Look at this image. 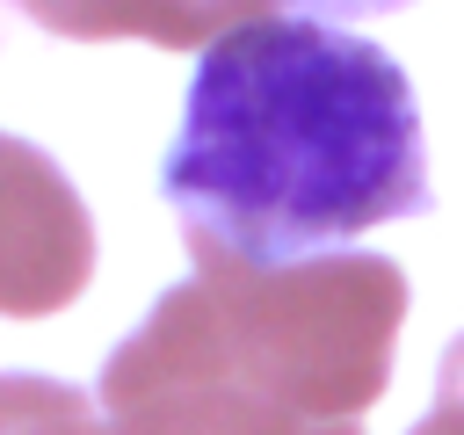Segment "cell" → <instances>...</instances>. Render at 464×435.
<instances>
[{
    "label": "cell",
    "mask_w": 464,
    "mask_h": 435,
    "mask_svg": "<svg viewBox=\"0 0 464 435\" xmlns=\"http://www.w3.org/2000/svg\"><path fill=\"white\" fill-rule=\"evenodd\" d=\"M188 254L290 268L428 210L420 102L392 51L312 14L218 36L160 160Z\"/></svg>",
    "instance_id": "1"
},
{
    "label": "cell",
    "mask_w": 464,
    "mask_h": 435,
    "mask_svg": "<svg viewBox=\"0 0 464 435\" xmlns=\"http://www.w3.org/2000/svg\"><path fill=\"white\" fill-rule=\"evenodd\" d=\"M196 290L218 355L297 420H355L392 384L406 276L384 254H319L290 268H239L196 254Z\"/></svg>",
    "instance_id": "2"
},
{
    "label": "cell",
    "mask_w": 464,
    "mask_h": 435,
    "mask_svg": "<svg viewBox=\"0 0 464 435\" xmlns=\"http://www.w3.org/2000/svg\"><path fill=\"white\" fill-rule=\"evenodd\" d=\"M94 406L116 435H319L218 355L196 276L174 283L145 312V326L102 362Z\"/></svg>",
    "instance_id": "3"
},
{
    "label": "cell",
    "mask_w": 464,
    "mask_h": 435,
    "mask_svg": "<svg viewBox=\"0 0 464 435\" xmlns=\"http://www.w3.org/2000/svg\"><path fill=\"white\" fill-rule=\"evenodd\" d=\"M94 276V225L51 152L0 130V319L65 312Z\"/></svg>",
    "instance_id": "4"
},
{
    "label": "cell",
    "mask_w": 464,
    "mask_h": 435,
    "mask_svg": "<svg viewBox=\"0 0 464 435\" xmlns=\"http://www.w3.org/2000/svg\"><path fill=\"white\" fill-rule=\"evenodd\" d=\"M36 29L102 44V36H145L160 51H210L218 36L276 14V0H14Z\"/></svg>",
    "instance_id": "5"
},
{
    "label": "cell",
    "mask_w": 464,
    "mask_h": 435,
    "mask_svg": "<svg viewBox=\"0 0 464 435\" xmlns=\"http://www.w3.org/2000/svg\"><path fill=\"white\" fill-rule=\"evenodd\" d=\"M0 435H116L80 384L0 370Z\"/></svg>",
    "instance_id": "6"
},
{
    "label": "cell",
    "mask_w": 464,
    "mask_h": 435,
    "mask_svg": "<svg viewBox=\"0 0 464 435\" xmlns=\"http://www.w3.org/2000/svg\"><path fill=\"white\" fill-rule=\"evenodd\" d=\"M406 435H464V334L442 348V362H435V406Z\"/></svg>",
    "instance_id": "7"
},
{
    "label": "cell",
    "mask_w": 464,
    "mask_h": 435,
    "mask_svg": "<svg viewBox=\"0 0 464 435\" xmlns=\"http://www.w3.org/2000/svg\"><path fill=\"white\" fill-rule=\"evenodd\" d=\"M297 14L312 22H362V14H392V7H413V0H290Z\"/></svg>",
    "instance_id": "8"
},
{
    "label": "cell",
    "mask_w": 464,
    "mask_h": 435,
    "mask_svg": "<svg viewBox=\"0 0 464 435\" xmlns=\"http://www.w3.org/2000/svg\"><path fill=\"white\" fill-rule=\"evenodd\" d=\"M319 435H362V428H355V420H326Z\"/></svg>",
    "instance_id": "9"
}]
</instances>
